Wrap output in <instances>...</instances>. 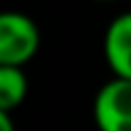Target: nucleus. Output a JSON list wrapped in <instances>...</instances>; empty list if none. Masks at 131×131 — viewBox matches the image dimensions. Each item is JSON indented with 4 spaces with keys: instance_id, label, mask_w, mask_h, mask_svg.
Listing matches in <instances>:
<instances>
[{
    "instance_id": "4",
    "label": "nucleus",
    "mask_w": 131,
    "mask_h": 131,
    "mask_svg": "<svg viewBox=\"0 0 131 131\" xmlns=\"http://www.w3.org/2000/svg\"><path fill=\"white\" fill-rule=\"evenodd\" d=\"M29 80L24 68H0V112L10 114L27 100Z\"/></svg>"
},
{
    "instance_id": "5",
    "label": "nucleus",
    "mask_w": 131,
    "mask_h": 131,
    "mask_svg": "<svg viewBox=\"0 0 131 131\" xmlns=\"http://www.w3.org/2000/svg\"><path fill=\"white\" fill-rule=\"evenodd\" d=\"M0 131H15L12 117H10V114H5V112H0Z\"/></svg>"
},
{
    "instance_id": "1",
    "label": "nucleus",
    "mask_w": 131,
    "mask_h": 131,
    "mask_svg": "<svg viewBox=\"0 0 131 131\" xmlns=\"http://www.w3.org/2000/svg\"><path fill=\"white\" fill-rule=\"evenodd\" d=\"M41 34L29 15L0 12V68H24L39 51Z\"/></svg>"
},
{
    "instance_id": "3",
    "label": "nucleus",
    "mask_w": 131,
    "mask_h": 131,
    "mask_svg": "<svg viewBox=\"0 0 131 131\" xmlns=\"http://www.w3.org/2000/svg\"><path fill=\"white\" fill-rule=\"evenodd\" d=\"M104 61L114 78L131 80V10L122 12L107 24L102 39Z\"/></svg>"
},
{
    "instance_id": "2",
    "label": "nucleus",
    "mask_w": 131,
    "mask_h": 131,
    "mask_svg": "<svg viewBox=\"0 0 131 131\" xmlns=\"http://www.w3.org/2000/svg\"><path fill=\"white\" fill-rule=\"evenodd\" d=\"M97 131H131V80L112 78L92 100Z\"/></svg>"
}]
</instances>
